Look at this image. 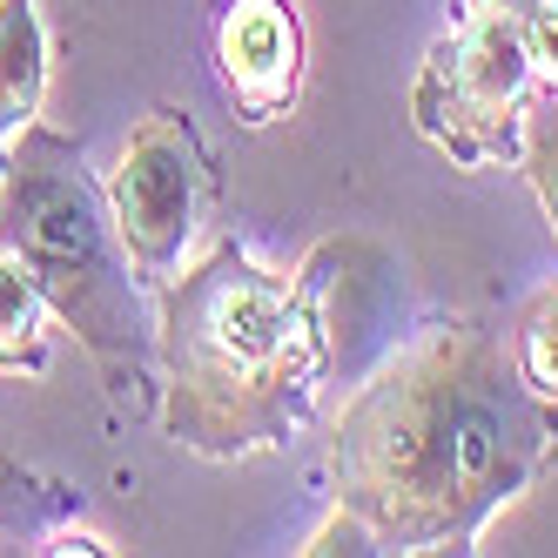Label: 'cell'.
<instances>
[{
  "instance_id": "7c38bea8",
  "label": "cell",
  "mask_w": 558,
  "mask_h": 558,
  "mask_svg": "<svg viewBox=\"0 0 558 558\" xmlns=\"http://www.w3.org/2000/svg\"><path fill=\"white\" fill-rule=\"evenodd\" d=\"M525 54H532L538 88L558 95V0H538V8L525 14Z\"/></svg>"
},
{
  "instance_id": "3957f363",
  "label": "cell",
  "mask_w": 558,
  "mask_h": 558,
  "mask_svg": "<svg viewBox=\"0 0 558 558\" xmlns=\"http://www.w3.org/2000/svg\"><path fill=\"white\" fill-rule=\"evenodd\" d=\"M0 250L27 269L54 324L74 330L108 390L155 384L148 283L74 135L27 122L0 148Z\"/></svg>"
},
{
  "instance_id": "52a82bcc",
  "label": "cell",
  "mask_w": 558,
  "mask_h": 558,
  "mask_svg": "<svg viewBox=\"0 0 558 558\" xmlns=\"http://www.w3.org/2000/svg\"><path fill=\"white\" fill-rule=\"evenodd\" d=\"M48 61H54V48H48L41 0H0V148L27 122H41Z\"/></svg>"
},
{
  "instance_id": "5b68a950",
  "label": "cell",
  "mask_w": 558,
  "mask_h": 558,
  "mask_svg": "<svg viewBox=\"0 0 558 558\" xmlns=\"http://www.w3.org/2000/svg\"><path fill=\"white\" fill-rule=\"evenodd\" d=\"M101 189H108L114 229H122L142 283L162 290L182 269V250L195 243L203 209L216 195V169H209V148L195 135V122L182 108H148L129 129L122 162H114V175Z\"/></svg>"
},
{
  "instance_id": "8992f818",
  "label": "cell",
  "mask_w": 558,
  "mask_h": 558,
  "mask_svg": "<svg viewBox=\"0 0 558 558\" xmlns=\"http://www.w3.org/2000/svg\"><path fill=\"white\" fill-rule=\"evenodd\" d=\"M216 82L250 129L283 122L303 95V14L296 0H216Z\"/></svg>"
},
{
  "instance_id": "9c48e42d",
  "label": "cell",
  "mask_w": 558,
  "mask_h": 558,
  "mask_svg": "<svg viewBox=\"0 0 558 558\" xmlns=\"http://www.w3.org/2000/svg\"><path fill=\"white\" fill-rule=\"evenodd\" d=\"M511 364L545 404H558V290H538L511 330Z\"/></svg>"
},
{
  "instance_id": "ba28073f",
  "label": "cell",
  "mask_w": 558,
  "mask_h": 558,
  "mask_svg": "<svg viewBox=\"0 0 558 558\" xmlns=\"http://www.w3.org/2000/svg\"><path fill=\"white\" fill-rule=\"evenodd\" d=\"M48 324H54V310L27 283V269L0 250V377L48 371Z\"/></svg>"
},
{
  "instance_id": "7a4b0ae2",
  "label": "cell",
  "mask_w": 558,
  "mask_h": 558,
  "mask_svg": "<svg viewBox=\"0 0 558 558\" xmlns=\"http://www.w3.org/2000/svg\"><path fill=\"white\" fill-rule=\"evenodd\" d=\"M330 371L337 350L310 290L263 269L235 235L155 290V390L175 451L209 464L290 451Z\"/></svg>"
},
{
  "instance_id": "4fadbf2b",
  "label": "cell",
  "mask_w": 558,
  "mask_h": 558,
  "mask_svg": "<svg viewBox=\"0 0 558 558\" xmlns=\"http://www.w3.org/2000/svg\"><path fill=\"white\" fill-rule=\"evenodd\" d=\"M464 8H471V14H505V21H525V14L538 8V0H464Z\"/></svg>"
},
{
  "instance_id": "30bf717a",
  "label": "cell",
  "mask_w": 558,
  "mask_h": 558,
  "mask_svg": "<svg viewBox=\"0 0 558 558\" xmlns=\"http://www.w3.org/2000/svg\"><path fill=\"white\" fill-rule=\"evenodd\" d=\"M518 169H525L538 209H545V222L558 235V95H551V108L525 114V155H518Z\"/></svg>"
},
{
  "instance_id": "277c9868",
  "label": "cell",
  "mask_w": 558,
  "mask_h": 558,
  "mask_svg": "<svg viewBox=\"0 0 558 558\" xmlns=\"http://www.w3.org/2000/svg\"><path fill=\"white\" fill-rule=\"evenodd\" d=\"M532 95L538 74L525 54V21L464 8L458 27L437 34L417 68L411 122L451 169H518Z\"/></svg>"
},
{
  "instance_id": "8fae6325",
  "label": "cell",
  "mask_w": 558,
  "mask_h": 558,
  "mask_svg": "<svg viewBox=\"0 0 558 558\" xmlns=\"http://www.w3.org/2000/svg\"><path fill=\"white\" fill-rule=\"evenodd\" d=\"M296 551H303V558H330V551L371 558V551H384V545H377V532H371V525H364V518H356L350 505H337V498H330V518H324V525H316Z\"/></svg>"
},
{
  "instance_id": "6da1fadb",
  "label": "cell",
  "mask_w": 558,
  "mask_h": 558,
  "mask_svg": "<svg viewBox=\"0 0 558 558\" xmlns=\"http://www.w3.org/2000/svg\"><path fill=\"white\" fill-rule=\"evenodd\" d=\"M545 397L518 377L511 343L445 316L350 384L324 471L384 551H477L492 518L545 477Z\"/></svg>"
}]
</instances>
